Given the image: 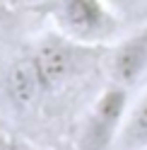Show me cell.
<instances>
[{
  "label": "cell",
  "instance_id": "1",
  "mask_svg": "<svg viewBox=\"0 0 147 150\" xmlns=\"http://www.w3.org/2000/svg\"><path fill=\"white\" fill-rule=\"evenodd\" d=\"M41 10L60 36L80 46H99L118 34V15L106 0H43Z\"/></svg>",
  "mask_w": 147,
  "mask_h": 150
},
{
  "label": "cell",
  "instance_id": "2",
  "mask_svg": "<svg viewBox=\"0 0 147 150\" xmlns=\"http://www.w3.org/2000/svg\"><path fill=\"white\" fill-rule=\"evenodd\" d=\"M128 109H130L128 107V90L111 82L92 104L80 131L77 148L80 150H111L113 145H118V136H121Z\"/></svg>",
  "mask_w": 147,
  "mask_h": 150
},
{
  "label": "cell",
  "instance_id": "3",
  "mask_svg": "<svg viewBox=\"0 0 147 150\" xmlns=\"http://www.w3.org/2000/svg\"><path fill=\"white\" fill-rule=\"evenodd\" d=\"M75 46H80V44L65 39V36L46 39L43 44H39V49L32 56V63H34L36 73H39L43 90H56L75 75V70H77Z\"/></svg>",
  "mask_w": 147,
  "mask_h": 150
},
{
  "label": "cell",
  "instance_id": "4",
  "mask_svg": "<svg viewBox=\"0 0 147 150\" xmlns=\"http://www.w3.org/2000/svg\"><path fill=\"white\" fill-rule=\"evenodd\" d=\"M108 75L118 87L130 90L147 75V24L116 44L108 58Z\"/></svg>",
  "mask_w": 147,
  "mask_h": 150
},
{
  "label": "cell",
  "instance_id": "5",
  "mask_svg": "<svg viewBox=\"0 0 147 150\" xmlns=\"http://www.w3.org/2000/svg\"><path fill=\"white\" fill-rule=\"evenodd\" d=\"M118 148L121 150H147V90L128 109L121 136H118Z\"/></svg>",
  "mask_w": 147,
  "mask_h": 150
},
{
  "label": "cell",
  "instance_id": "6",
  "mask_svg": "<svg viewBox=\"0 0 147 150\" xmlns=\"http://www.w3.org/2000/svg\"><path fill=\"white\" fill-rule=\"evenodd\" d=\"M7 90H10V97L17 102V104H29V102L36 99V95L43 90L39 73H36L32 58L20 61L12 65L10 75H7Z\"/></svg>",
  "mask_w": 147,
  "mask_h": 150
},
{
  "label": "cell",
  "instance_id": "7",
  "mask_svg": "<svg viewBox=\"0 0 147 150\" xmlns=\"http://www.w3.org/2000/svg\"><path fill=\"white\" fill-rule=\"evenodd\" d=\"M3 150H39V148L32 145V143H27V140H20V138H7Z\"/></svg>",
  "mask_w": 147,
  "mask_h": 150
},
{
  "label": "cell",
  "instance_id": "8",
  "mask_svg": "<svg viewBox=\"0 0 147 150\" xmlns=\"http://www.w3.org/2000/svg\"><path fill=\"white\" fill-rule=\"evenodd\" d=\"M108 5L113 7V10H121V7H125V5H130V0H106Z\"/></svg>",
  "mask_w": 147,
  "mask_h": 150
}]
</instances>
